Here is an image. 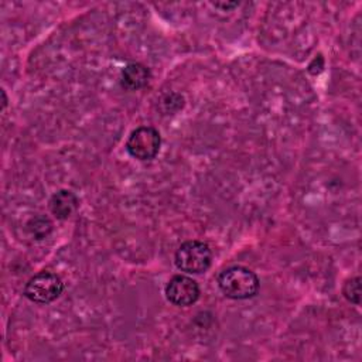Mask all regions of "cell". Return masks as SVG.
Masks as SVG:
<instances>
[{
  "mask_svg": "<svg viewBox=\"0 0 362 362\" xmlns=\"http://www.w3.org/2000/svg\"><path fill=\"white\" fill-rule=\"evenodd\" d=\"M221 291L232 300L252 298L259 291V277L245 266H230L218 276Z\"/></svg>",
  "mask_w": 362,
  "mask_h": 362,
  "instance_id": "1",
  "label": "cell"
},
{
  "mask_svg": "<svg viewBox=\"0 0 362 362\" xmlns=\"http://www.w3.org/2000/svg\"><path fill=\"white\" fill-rule=\"evenodd\" d=\"M212 252L205 242L187 240L175 252V266L185 273L198 274L209 269Z\"/></svg>",
  "mask_w": 362,
  "mask_h": 362,
  "instance_id": "2",
  "label": "cell"
},
{
  "mask_svg": "<svg viewBox=\"0 0 362 362\" xmlns=\"http://www.w3.org/2000/svg\"><path fill=\"white\" fill-rule=\"evenodd\" d=\"M64 290L59 276L52 272H40L34 274L24 287V296L38 304H48L57 300Z\"/></svg>",
  "mask_w": 362,
  "mask_h": 362,
  "instance_id": "3",
  "label": "cell"
},
{
  "mask_svg": "<svg viewBox=\"0 0 362 362\" xmlns=\"http://www.w3.org/2000/svg\"><path fill=\"white\" fill-rule=\"evenodd\" d=\"M161 146V136L157 129L151 126H140L134 129L127 141H126V150L127 153L141 161L154 158Z\"/></svg>",
  "mask_w": 362,
  "mask_h": 362,
  "instance_id": "4",
  "label": "cell"
},
{
  "mask_svg": "<svg viewBox=\"0 0 362 362\" xmlns=\"http://www.w3.org/2000/svg\"><path fill=\"white\" fill-rule=\"evenodd\" d=\"M164 293L171 304L178 307H188L198 300L199 286L194 279L188 276L175 274L167 283Z\"/></svg>",
  "mask_w": 362,
  "mask_h": 362,
  "instance_id": "5",
  "label": "cell"
},
{
  "mask_svg": "<svg viewBox=\"0 0 362 362\" xmlns=\"http://www.w3.org/2000/svg\"><path fill=\"white\" fill-rule=\"evenodd\" d=\"M151 78L150 69L140 62L127 64L120 74L122 86L129 90H137L144 88Z\"/></svg>",
  "mask_w": 362,
  "mask_h": 362,
  "instance_id": "6",
  "label": "cell"
},
{
  "mask_svg": "<svg viewBox=\"0 0 362 362\" xmlns=\"http://www.w3.org/2000/svg\"><path fill=\"white\" fill-rule=\"evenodd\" d=\"M79 201L76 195L69 189H59L55 192L48 202L51 214L57 219H68L78 208Z\"/></svg>",
  "mask_w": 362,
  "mask_h": 362,
  "instance_id": "7",
  "label": "cell"
},
{
  "mask_svg": "<svg viewBox=\"0 0 362 362\" xmlns=\"http://www.w3.org/2000/svg\"><path fill=\"white\" fill-rule=\"evenodd\" d=\"M52 229V223L47 216H37L28 222V230L35 239L45 238Z\"/></svg>",
  "mask_w": 362,
  "mask_h": 362,
  "instance_id": "8",
  "label": "cell"
},
{
  "mask_svg": "<svg viewBox=\"0 0 362 362\" xmlns=\"http://www.w3.org/2000/svg\"><path fill=\"white\" fill-rule=\"evenodd\" d=\"M342 293L345 298L354 304L361 303V279L359 277H352L345 281Z\"/></svg>",
  "mask_w": 362,
  "mask_h": 362,
  "instance_id": "9",
  "label": "cell"
},
{
  "mask_svg": "<svg viewBox=\"0 0 362 362\" xmlns=\"http://www.w3.org/2000/svg\"><path fill=\"white\" fill-rule=\"evenodd\" d=\"M239 3H214L215 7H223V8H232L236 7Z\"/></svg>",
  "mask_w": 362,
  "mask_h": 362,
  "instance_id": "10",
  "label": "cell"
},
{
  "mask_svg": "<svg viewBox=\"0 0 362 362\" xmlns=\"http://www.w3.org/2000/svg\"><path fill=\"white\" fill-rule=\"evenodd\" d=\"M1 98H3L1 109H4V107H6V105H7V98H6V92H4V89H1Z\"/></svg>",
  "mask_w": 362,
  "mask_h": 362,
  "instance_id": "11",
  "label": "cell"
}]
</instances>
